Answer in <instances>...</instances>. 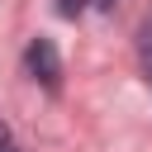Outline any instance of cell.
Here are the masks:
<instances>
[{"label": "cell", "instance_id": "obj_1", "mask_svg": "<svg viewBox=\"0 0 152 152\" xmlns=\"http://www.w3.org/2000/svg\"><path fill=\"white\" fill-rule=\"evenodd\" d=\"M24 71L43 86V90H62V57L52 38H28L24 48Z\"/></svg>", "mask_w": 152, "mask_h": 152}, {"label": "cell", "instance_id": "obj_2", "mask_svg": "<svg viewBox=\"0 0 152 152\" xmlns=\"http://www.w3.org/2000/svg\"><path fill=\"white\" fill-rule=\"evenodd\" d=\"M114 5H119V0H57V14H62V19H76V14H86V10H104V14H109Z\"/></svg>", "mask_w": 152, "mask_h": 152}, {"label": "cell", "instance_id": "obj_3", "mask_svg": "<svg viewBox=\"0 0 152 152\" xmlns=\"http://www.w3.org/2000/svg\"><path fill=\"white\" fill-rule=\"evenodd\" d=\"M0 152H19V138L10 133V124L0 119Z\"/></svg>", "mask_w": 152, "mask_h": 152}, {"label": "cell", "instance_id": "obj_4", "mask_svg": "<svg viewBox=\"0 0 152 152\" xmlns=\"http://www.w3.org/2000/svg\"><path fill=\"white\" fill-rule=\"evenodd\" d=\"M147 38H152V28H147Z\"/></svg>", "mask_w": 152, "mask_h": 152}]
</instances>
